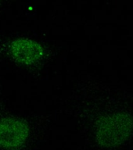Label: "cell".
<instances>
[{
  "instance_id": "1",
  "label": "cell",
  "mask_w": 133,
  "mask_h": 150,
  "mask_svg": "<svg viewBox=\"0 0 133 150\" xmlns=\"http://www.w3.org/2000/svg\"><path fill=\"white\" fill-rule=\"evenodd\" d=\"M132 126L129 115L117 113L107 116L99 125L97 139L100 145L106 147L119 145L130 135Z\"/></svg>"
},
{
  "instance_id": "2",
  "label": "cell",
  "mask_w": 133,
  "mask_h": 150,
  "mask_svg": "<svg viewBox=\"0 0 133 150\" xmlns=\"http://www.w3.org/2000/svg\"><path fill=\"white\" fill-rule=\"evenodd\" d=\"M28 136V128L23 122L8 118L0 121V145L15 148L23 145Z\"/></svg>"
},
{
  "instance_id": "3",
  "label": "cell",
  "mask_w": 133,
  "mask_h": 150,
  "mask_svg": "<svg viewBox=\"0 0 133 150\" xmlns=\"http://www.w3.org/2000/svg\"><path fill=\"white\" fill-rule=\"evenodd\" d=\"M10 52L16 61L31 64L35 63L42 57L43 50L38 42L30 39L21 38L12 42Z\"/></svg>"
}]
</instances>
